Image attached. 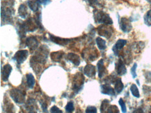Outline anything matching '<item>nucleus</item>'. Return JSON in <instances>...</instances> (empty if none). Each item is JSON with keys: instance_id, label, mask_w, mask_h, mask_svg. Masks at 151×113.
I'll list each match as a JSON object with an SVG mask.
<instances>
[{"instance_id": "f8f14e48", "label": "nucleus", "mask_w": 151, "mask_h": 113, "mask_svg": "<svg viewBox=\"0 0 151 113\" xmlns=\"http://www.w3.org/2000/svg\"><path fill=\"white\" fill-rule=\"evenodd\" d=\"M116 69L118 74L120 75H124V74L126 73L127 72L125 64H124V62L122 61L121 59H120L119 61L118 62L116 66Z\"/></svg>"}, {"instance_id": "cd10ccee", "label": "nucleus", "mask_w": 151, "mask_h": 113, "mask_svg": "<svg viewBox=\"0 0 151 113\" xmlns=\"http://www.w3.org/2000/svg\"><path fill=\"white\" fill-rule=\"evenodd\" d=\"M86 113H97V109L94 106H88L86 110Z\"/></svg>"}, {"instance_id": "a878e982", "label": "nucleus", "mask_w": 151, "mask_h": 113, "mask_svg": "<svg viewBox=\"0 0 151 113\" xmlns=\"http://www.w3.org/2000/svg\"><path fill=\"white\" fill-rule=\"evenodd\" d=\"M106 113H119V109L116 106H109L108 108L107 112Z\"/></svg>"}, {"instance_id": "2f4dec72", "label": "nucleus", "mask_w": 151, "mask_h": 113, "mask_svg": "<svg viewBox=\"0 0 151 113\" xmlns=\"http://www.w3.org/2000/svg\"><path fill=\"white\" fill-rule=\"evenodd\" d=\"M87 1L89 2L91 4H95L97 3V1H98V0H87Z\"/></svg>"}, {"instance_id": "393cba45", "label": "nucleus", "mask_w": 151, "mask_h": 113, "mask_svg": "<svg viewBox=\"0 0 151 113\" xmlns=\"http://www.w3.org/2000/svg\"><path fill=\"white\" fill-rule=\"evenodd\" d=\"M75 110V107H74V104L72 101H70L67 103L66 106H65V110L67 111L68 112L71 113L72 112H73Z\"/></svg>"}, {"instance_id": "1a4fd4ad", "label": "nucleus", "mask_w": 151, "mask_h": 113, "mask_svg": "<svg viewBox=\"0 0 151 113\" xmlns=\"http://www.w3.org/2000/svg\"><path fill=\"white\" fill-rule=\"evenodd\" d=\"M50 40H51L52 42L55 43H57L58 45H60V46H65V45H67L70 41V39L62 38H60V37L53 36V35L51 34H50Z\"/></svg>"}, {"instance_id": "4be33fe9", "label": "nucleus", "mask_w": 151, "mask_h": 113, "mask_svg": "<svg viewBox=\"0 0 151 113\" xmlns=\"http://www.w3.org/2000/svg\"><path fill=\"white\" fill-rule=\"evenodd\" d=\"M144 22L148 26H151V9L144 15Z\"/></svg>"}, {"instance_id": "423d86ee", "label": "nucleus", "mask_w": 151, "mask_h": 113, "mask_svg": "<svg viewBox=\"0 0 151 113\" xmlns=\"http://www.w3.org/2000/svg\"><path fill=\"white\" fill-rule=\"evenodd\" d=\"M38 44H39V43H38L37 38H36V37L30 36L27 38L26 45L29 48L31 52L36 50V48H38Z\"/></svg>"}, {"instance_id": "6ab92c4d", "label": "nucleus", "mask_w": 151, "mask_h": 113, "mask_svg": "<svg viewBox=\"0 0 151 113\" xmlns=\"http://www.w3.org/2000/svg\"><path fill=\"white\" fill-rule=\"evenodd\" d=\"M115 87H114V90L116 91L117 93H121L123 89V84L122 83L121 80L120 78L116 79L115 80Z\"/></svg>"}, {"instance_id": "2eb2a0df", "label": "nucleus", "mask_w": 151, "mask_h": 113, "mask_svg": "<svg viewBox=\"0 0 151 113\" xmlns=\"http://www.w3.org/2000/svg\"><path fill=\"white\" fill-rule=\"evenodd\" d=\"M104 60L100 59L98 63V76L100 78H102L106 73V69L104 66Z\"/></svg>"}, {"instance_id": "39448f33", "label": "nucleus", "mask_w": 151, "mask_h": 113, "mask_svg": "<svg viewBox=\"0 0 151 113\" xmlns=\"http://www.w3.org/2000/svg\"><path fill=\"white\" fill-rule=\"evenodd\" d=\"M28 51L27 50H19L15 54L14 59L19 64H22L27 59L28 56Z\"/></svg>"}, {"instance_id": "aec40b11", "label": "nucleus", "mask_w": 151, "mask_h": 113, "mask_svg": "<svg viewBox=\"0 0 151 113\" xmlns=\"http://www.w3.org/2000/svg\"><path fill=\"white\" fill-rule=\"evenodd\" d=\"M27 83L28 87H29L30 89H33L35 85V78L33 76L32 73H29L27 75Z\"/></svg>"}, {"instance_id": "6e6552de", "label": "nucleus", "mask_w": 151, "mask_h": 113, "mask_svg": "<svg viewBox=\"0 0 151 113\" xmlns=\"http://www.w3.org/2000/svg\"><path fill=\"white\" fill-rule=\"evenodd\" d=\"M12 71V67L10 64H6L4 66L2 70H1V78L3 81H7L10 75L11 72Z\"/></svg>"}, {"instance_id": "0eeeda50", "label": "nucleus", "mask_w": 151, "mask_h": 113, "mask_svg": "<svg viewBox=\"0 0 151 113\" xmlns=\"http://www.w3.org/2000/svg\"><path fill=\"white\" fill-rule=\"evenodd\" d=\"M76 78L74 80V83H73V87H74V90H79L82 87V85H83L84 81V78L82 75L81 74H77L75 75Z\"/></svg>"}, {"instance_id": "f03ea898", "label": "nucleus", "mask_w": 151, "mask_h": 113, "mask_svg": "<svg viewBox=\"0 0 151 113\" xmlns=\"http://www.w3.org/2000/svg\"><path fill=\"white\" fill-rule=\"evenodd\" d=\"M98 33L100 36H104L106 38H109L113 34L114 30L112 27H110L108 25H100L98 28Z\"/></svg>"}, {"instance_id": "7ed1b4c3", "label": "nucleus", "mask_w": 151, "mask_h": 113, "mask_svg": "<svg viewBox=\"0 0 151 113\" xmlns=\"http://www.w3.org/2000/svg\"><path fill=\"white\" fill-rule=\"evenodd\" d=\"M11 96L17 103H24L25 100V93L20 89H12L10 92Z\"/></svg>"}, {"instance_id": "dca6fc26", "label": "nucleus", "mask_w": 151, "mask_h": 113, "mask_svg": "<svg viewBox=\"0 0 151 113\" xmlns=\"http://www.w3.org/2000/svg\"><path fill=\"white\" fill-rule=\"evenodd\" d=\"M102 93L104 94L111 95V96H114L115 95V90L111 87H110L108 85H102Z\"/></svg>"}, {"instance_id": "bb28decb", "label": "nucleus", "mask_w": 151, "mask_h": 113, "mask_svg": "<svg viewBox=\"0 0 151 113\" xmlns=\"http://www.w3.org/2000/svg\"><path fill=\"white\" fill-rule=\"evenodd\" d=\"M119 104L121 107V110L123 113H125L127 111V108H126V106H125V103L124 102L123 100L122 99H120L119 100Z\"/></svg>"}, {"instance_id": "f3484780", "label": "nucleus", "mask_w": 151, "mask_h": 113, "mask_svg": "<svg viewBox=\"0 0 151 113\" xmlns=\"http://www.w3.org/2000/svg\"><path fill=\"white\" fill-rule=\"evenodd\" d=\"M64 52L63 51H58L52 52L51 53V59L52 61L55 62H59L62 58H63V55H64Z\"/></svg>"}, {"instance_id": "9d476101", "label": "nucleus", "mask_w": 151, "mask_h": 113, "mask_svg": "<svg viewBox=\"0 0 151 113\" xmlns=\"http://www.w3.org/2000/svg\"><path fill=\"white\" fill-rule=\"evenodd\" d=\"M84 73L88 77H94L96 75V68L91 64H87L84 69Z\"/></svg>"}, {"instance_id": "5701e85b", "label": "nucleus", "mask_w": 151, "mask_h": 113, "mask_svg": "<svg viewBox=\"0 0 151 113\" xmlns=\"http://www.w3.org/2000/svg\"><path fill=\"white\" fill-rule=\"evenodd\" d=\"M109 101L107 100H104L102 102L101 105V108H100V111H101V113H106L107 112L108 108H109Z\"/></svg>"}, {"instance_id": "a211bd4d", "label": "nucleus", "mask_w": 151, "mask_h": 113, "mask_svg": "<svg viewBox=\"0 0 151 113\" xmlns=\"http://www.w3.org/2000/svg\"><path fill=\"white\" fill-rule=\"evenodd\" d=\"M19 11V15L22 18H26L28 15V11H27V9L26 5L24 4H22L20 6L18 9Z\"/></svg>"}, {"instance_id": "9b49d317", "label": "nucleus", "mask_w": 151, "mask_h": 113, "mask_svg": "<svg viewBox=\"0 0 151 113\" xmlns=\"http://www.w3.org/2000/svg\"><path fill=\"white\" fill-rule=\"evenodd\" d=\"M127 43V41L124 39H119L118 41L116 43L115 46H114L113 50L116 55H118V53L120 52V50H121L123 48V47L125 46Z\"/></svg>"}, {"instance_id": "72a5a7b5", "label": "nucleus", "mask_w": 151, "mask_h": 113, "mask_svg": "<svg viewBox=\"0 0 151 113\" xmlns=\"http://www.w3.org/2000/svg\"><path fill=\"white\" fill-rule=\"evenodd\" d=\"M147 1H148V2L150 4H151V0H146Z\"/></svg>"}, {"instance_id": "20e7f679", "label": "nucleus", "mask_w": 151, "mask_h": 113, "mask_svg": "<svg viewBox=\"0 0 151 113\" xmlns=\"http://www.w3.org/2000/svg\"><path fill=\"white\" fill-rule=\"evenodd\" d=\"M120 27L121 30L125 33H128L132 30V26L130 21L126 17H122L120 22Z\"/></svg>"}, {"instance_id": "473e14b6", "label": "nucleus", "mask_w": 151, "mask_h": 113, "mask_svg": "<svg viewBox=\"0 0 151 113\" xmlns=\"http://www.w3.org/2000/svg\"><path fill=\"white\" fill-rule=\"evenodd\" d=\"M132 113H144V111L141 110V109H137V110H134Z\"/></svg>"}, {"instance_id": "c85d7f7f", "label": "nucleus", "mask_w": 151, "mask_h": 113, "mask_svg": "<svg viewBox=\"0 0 151 113\" xmlns=\"http://www.w3.org/2000/svg\"><path fill=\"white\" fill-rule=\"evenodd\" d=\"M50 112L51 113H62V111L60 110L59 108H57V106H53V107H52L51 109H50Z\"/></svg>"}, {"instance_id": "7c9ffc66", "label": "nucleus", "mask_w": 151, "mask_h": 113, "mask_svg": "<svg viewBox=\"0 0 151 113\" xmlns=\"http://www.w3.org/2000/svg\"><path fill=\"white\" fill-rule=\"evenodd\" d=\"M145 77H146L147 82H148V83H151V73L150 72H147V73L145 74Z\"/></svg>"}, {"instance_id": "4468645a", "label": "nucleus", "mask_w": 151, "mask_h": 113, "mask_svg": "<svg viewBox=\"0 0 151 113\" xmlns=\"http://www.w3.org/2000/svg\"><path fill=\"white\" fill-rule=\"evenodd\" d=\"M67 59L76 66H78L80 64V58L76 54L68 53L67 55Z\"/></svg>"}, {"instance_id": "412c9836", "label": "nucleus", "mask_w": 151, "mask_h": 113, "mask_svg": "<svg viewBox=\"0 0 151 113\" xmlns=\"http://www.w3.org/2000/svg\"><path fill=\"white\" fill-rule=\"evenodd\" d=\"M96 43L98 45V48L100 50H103L106 49V41L104 39L100 38V37H98L96 38Z\"/></svg>"}, {"instance_id": "c756f323", "label": "nucleus", "mask_w": 151, "mask_h": 113, "mask_svg": "<svg viewBox=\"0 0 151 113\" xmlns=\"http://www.w3.org/2000/svg\"><path fill=\"white\" fill-rule=\"evenodd\" d=\"M137 67V64H134V66H133L132 68V69H131L132 75V77L134 78H136V76H137V73H136Z\"/></svg>"}, {"instance_id": "b1692460", "label": "nucleus", "mask_w": 151, "mask_h": 113, "mask_svg": "<svg viewBox=\"0 0 151 113\" xmlns=\"http://www.w3.org/2000/svg\"><path fill=\"white\" fill-rule=\"evenodd\" d=\"M130 91L134 96L137 97V98H139V97L140 96L139 89H138V88H137V87L136 86V85H134V84L132 85V86L130 87Z\"/></svg>"}, {"instance_id": "ddd939ff", "label": "nucleus", "mask_w": 151, "mask_h": 113, "mask_svg": "<svg viewBox=\"0 0 151 113\" xmlns=\"http://www.w3.org/2000/svg\"><path fill=\"white\" fill-rule=\"evenodd\" d=\"M27 4L31 10L34 12H37L40 5L41 4L40 0H29V1H28Z\"/></svg>"}, {"instance_id": "f257e3e1", "label": "nucleus", "mask_w": 151, "mask_h": 113, "mask_svg": "<svg viewBox=\"0 0 151 113\" xmlns=\"http://www.w3.org/2000/svg\"><path fill=\"white\" fill-rule=\"evenodd\" d=\"M94 20L96 23H101L106 25H111L113 23L111 18L106 13H104L102 11L95 10L93 12Z\"/></svg>"}]
</instances>
